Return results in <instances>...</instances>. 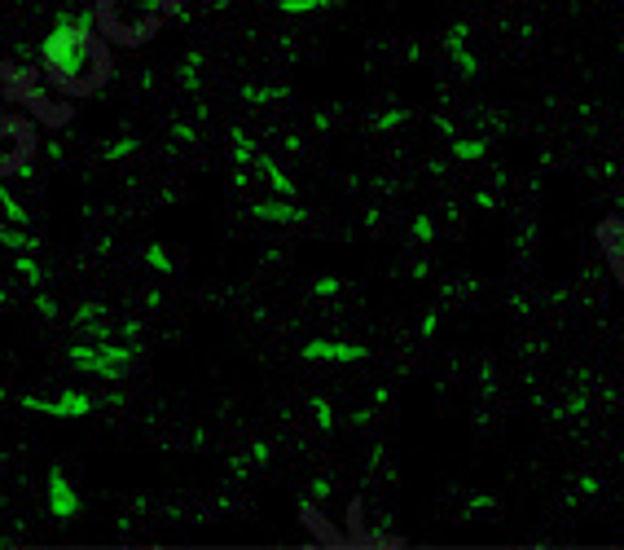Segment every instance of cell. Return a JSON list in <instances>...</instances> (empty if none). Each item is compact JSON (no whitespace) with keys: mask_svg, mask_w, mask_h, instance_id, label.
<instances>
[{"mask_svg":"<svg viewBox=\"0 0 624 550\" xmlns=\"http://www.w3.org/2000/svg\"><path fill=\"white\" fill-rule=\"evenodd\" d=\"M44 80L58 88L62 97H93L102 93L115 75L110 40L97 31L93 14H66L58 27L40 44Z\"/></svg>","mask_w":624,"mask_h":550,"instance_id":"cell-1","label":"cell"},{"mask_svg":"<svg viewBox=\"0 0 624 550\" xmlns=\"http://www.w3.org/2000/svg\"><path fill=\"white\" fill-rule=\"evenodd\" d=\"M172 14H181V0H97L93 5L97 31L110 44H124V49L150 44Z\"/></svg>","mask_w":624,"mask_h":550,"instance_id":"cell-2","label":"cell"},{"mask_svg":"<svg viewBox=\"0 0 624 550\" xmlns=\"http://www.w3.org/2000/svg\"><path fill=\"white\" fill-rule=\"evenodd\" d=\"M31 154H36V132H31V124L0 115V176L31 172L27 168Z\"/></svg>","mask_w":624,"mask_h":550,"instance_id":"cell-3","label":"cell"},{"mask_svg":"<svg viewBox=\"0 0 624 550\" xmlns=\"http://www.w3.org/2000/svg\"><path fill=\"white\" fill-rule=\"evenodd\" d=\"M27 410L36 414H58V418H75L93 410V396L84 392H58V396H27Z\"/></svg>","mask_w":624,"mask_h":550,"instance_id":"cell-4","label":"cell"},{"mask_svg":"<svg viewBox=\"0 0 624 550\" xmlns=\"http://www.w3.org/2000/svg\"><path fill=\"white\" fill-rule=\"evenodd\" d=\"M365 344H343V339H312L304 348V361H330V366H348V361H365Z\"/></svg>","mask_w":624,"mask_h":550,"instance_id":"cell-5","label":"cell"},{"mask_svg":"<svg viewBox=\"0 0 624 550\" xmlns=\"http://www.w3.org/2000/svg\"><path fill=\"white\" fill-rule=\"evenodd\" d=\"M598 247H603L611 273H616L624 286V216H607L603 225H598Z\"/></svg>","mask_w":624,"mask_h":550,"instance_id":"cell-6","label":"cell"},{"mask_svg":"<svg viewBox=\"0 0 624 550\" xmlns=\"http://www.w3.org/2000/svg\"><path fill=\"white\" fill-rule=\"evenodd\" d=\"M49 511L58 515V520H75V511H80V493H75L66 471H53L49 476Z\"/></svg>","mask_w":624,"mask_h":550,"instance_id":"cell-7","label":"cell"},{"mask_svg":"<svg viewBox=\"0 0 624 550\" xmlns=\"http://www.w3.org/2000/svg\"><path fill=\"white\" fill-rule=\"evenodd\" d=\"M334 0H277V9L282 14H312V9H326Z\"/></svg>","mask_w":624,"mask_h":550,"instance_id":"cell-8","label":"cell"}]
</instances>
